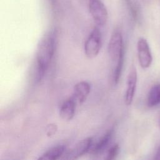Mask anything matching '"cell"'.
<instances>
[{
  "label": "cell",
  "mask_w": 160,
  "mask_h": 160,
  "mask_svg": "<svg viewBox=\"0 0 160 160\" xmlns=\"http://www.w3.org/2000/svg\"><path fill=\"white\" fill-rule=\"evenodd\" d=\"M137 50L140 66L144 69L148 68L152 63V57L149 44L146 39L141 38L138 39Z\"/></svg>",
  "instance_id": "cell-5"
},
{
  "label": "cell",
  "mask_w": 160,
  "mask_h": 160,
  "mask_svg": "<svg viewBox=\"0 0 160 160\" xmlns=\"http://www.w3.org/2000/svg\"><path fill=\"white\" fill-rule=\"evenodd\" d=\"M138 80V75L136 69L134 66H132L128 74L127 79V88L125 94V103L126 105H130L134 96L136 84Z\"/></svg>",
  "instance_id": "cell-7"
},
{
  "label": "cell",
  "mask_w": 160,
  "mask_h": 160,
  "mask_svg": "<svg viewBox=\"0 0 160 160\" xmlns=\"http://www.w3.org/2000/svg\"><path fill=\"white\" fill-rule=\"evenodd\" d=\"M91 90L89 84L86 81L78 82L74 87L73 96H72L76 102L82 103L86 99Z\"/></svg>",
  "instance_id": "cell-8"
},
{
  "label": "cell",
  "mask_w": 160,
  "mask_h": 160,
  "mask_svg": "<svg viewBox=\"0 0 160 160\" xmlns=\"http://www.w3.org/2000/svg\"><path fill=\"white\" fill-rule=\"evenodd\" d=\"M66 147L64 145L54 146L45 152L38 159L41 160H56L59 158L65 152Z\"/></svg>",
  "instance_id": "cell-10"
},
{
  "label": "cell",
  "mask_w": 160,
  "mask_h": 160,
  "mask_svg": "<svg viewBox=\"0 0 160 160\" xmlns=\"http://www.w3.org/2000/svg\"><path fill=\"white\" fill-rule=\"evenodd\" d=\"M76 101L71 97L66 100L61 106L59 115L64 121H69L72 119L74 116L76 109Z\"/></svg>",
  "instance_id": "cell-9"
},
{
  "label": "cell",
  "mask_w": 160,
  "mask_h": 160,
  "mask_svg": "<svg viewBox=\"0 0 160 160\" xmlns=\"http://www.w3.org/2000/svg\"><path fill=\"white\" fill-rule=\"evenodd\" d=\"M56 34L54 31L47 33L39 42L36 52L37 81L44 77L53 57L55 51Z\"/></svg>",
  "instance_id": "cell-1"
},
{
  "label": "cell",
  "mask_w": 160,
  "mask_h": 160,
  "mask_svg": "<svg viewBox=\"0 0 160 160\" xmlns=\"http://www.w3.org/2000/svg\"><path fill=\"white\" fill-rule=\"evenodd\" d=\"M92 138H86L79 141L72 149L66 152L63 154L62 159H77L88 151H89L92 146Z\"/></svg>",
  "instance_id": "cell-6"
},
{
  "label": "cell",
  "mask_w": 160,
  "mask_h": 160,
  "mask_svg": "<svg viewBox=\"0 0 160 160\" xmlns=\"http://www.w3.org/2000/svg\"><path fill=\"white\" fill-rule=\"evenodd\" d=\"M123 62H124V54L120 56L118 60L116 61V66L115 67L114 74H113V81L115 84H117L119 80L121 77L122 66H123Z\"/></svg>",
  "instance_id": "cell-13"
},
{
  "label": "cell",
  "mask_w": 160,
  "mask_h": 160,
  "mask_svg": "<svg viewBox=\"0 0 160 160\" xmlns=\"http://www.w3.org/2000/svg\"><path fill=\"white\" fill-rule=\"evenodd\" d=\"M154 159H156V160H160V146L158 148V149L155 154V156H154Z\"/></svg>",
  "instance_id": "cell-15"
},
{
  "label": "cell",
  "mask_w": 160,
  "mask_h": 160,
  "mask_svg": "<svg viewBox=\"0 0 160 160\" xmlns=\"http://www.w3.org/2000/svg\"><path fill=\"white\" fill-rule=\"evenodd\" d=\"M88 6L94 22L99 26H103L108 18L106 6L101 0H88Z\"/></svg>",
  "instance_id": "cell-3"
},
{
  "label": "cell",
  "mask_w": 160,
  "mask_h": 160,
  "mask_svg": "<svg viewBox=\"0 0 160 160\" xmlns=\"http://www.w3.org/2000/svg\"><path fill=\"white\" fill-rule=\"evenodd\" d=\"M119 150V146L118 144H114L113 146H112L110 149L108 151L106 159L108 160H112L116 158L117 156Z\"/></svg>",
  "instance_id": "cell-14"
},
{
  "label": "cell",
  "mask_w": 160,
  "mask_h": 160,
  "mask_svg": "<svg viewBox=\"0 0 160 160\" xmlns=\"http://www.w3.org/2000/svg\"><path fill=\"white\" fill-rule=\"evenodd\" d=\"M147 104L149 108L160 104V83L153 85L150 89L148 96Z\"/></svg>",
  "instance_id": "cell-12"
},
{
  "label": "cell",
  "mask_w": 160,
  "mask_h": 160,
  "mask_svg": "<svg viewBox=\"0 0 160 160\" xmlns=\"http://www.w3.org/2000/svg\"><path fill=\"white\" fill-rule=\"evenodd\" d=\"M109 56L112 61H118L121 56L124 54L122 37L119 31H114L109 39L108 47Z\"/></svg>",
  "instance_id": "cell-4"
},
{
  "label": "cell",
  "mask_w": 160,
  "mask_h": 160,
  "mask_svg": "<svg viewBox=\"0 0 160 160\" xmlns=\"http://www.w3.org/2000/svg\"><path fill=\"white\" fill-rule=\"evenodd\" d=\"M102 36L99 28H94L89 34L84 44V52L89 58H94L98 54L101 46Z\"/></svg>",
  "instance_id": "cell-2"
},
{
  "label": "cell",
  "mask_w": 160,
  "mask_h": 160,
  "mask_svg": "<svg viewBox=\"0 0 160 160\" xmlns=\"http://www.w3.org/2000/svg\"><path fill=\"white\" fill-rule=\"evenodd\" d=\"M113 129H111L108 130L98 141L90 149L91 152L93 154H98L101 152L104 148L108 145L109 142L110 141L112 133H113ZM89 150V151H90Z\"/></svg>",
  "instance_id": "cell-11"
}]
</instances>
